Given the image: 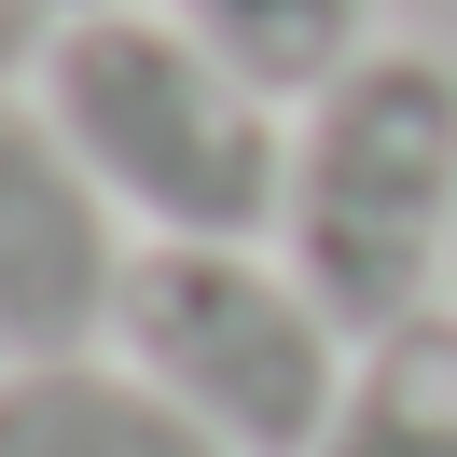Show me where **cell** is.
<instances>
[{
	"mask_svg": "<svg viewBox=\"0 0 457 457\" xmlns=\"http://www.w3.org/2000/svg\"><path fill=\"white\" fill-rule=\"evenodd\" d=\"M278 263L333 305L346 346L402 333L457 291V56L374 42L291 112Z\"/></svg>",
	"mask_w": 457,
	"mask_h": 457,
	"instance_id": "cell-1",
	"label": "cell"
},
{
	"mask_svg": "<svg viewBox=\"0 0 457 457\" xmlns=\"http://www.w3.org/2000/svg\"><path fill=\"white\" fill-rule=\"evenodd\" d=\"M42 112L56 139L97 167V195L125 208L139 236H208V250H263L291 195V125L263 84H236L180 14H56L42 42Z\"/></svg>",
	"mask_w": 457,
	"mask_h": 457,
	"instance_id": "cell-2",
	"label": "cell"
},
{
	"mask_svg": "<svg viewBox=\"0 0 457 457\" xmlns=\"http://www.w3.org/2000/svg\"><path fill=\"white\" fill-rule=\"evenodd\" d=\"M112 346L222 457H305L319 416H333V388H346V361H361L333 333V305L278 250H208V236H139Z\"/></svg>",
	"mask_w": 457,
	"mask_h": 457,
	"instance_id": "cell-3",
	"label": "cell"
},
{
	"mask_svg": "<svg viewBox=\"0 0 457 457\" xmlns=\"http://www.w3.org/2000/svg\"><path fill=\"white\" fill-rule=\"evenodd\" d=\"M125 208L56 139L42 97H0V361H84L125 319Z\"/></svg>",
	"mask_w": 457,
	"mask_h": 457,
	"instance_id": "cell-4",
	"label": "cell"
},
{
	"mask_svg": "<svg viewBox=\"0 0 457 457\" xmlns=\"http://www.w3.org/2000/svg\"><path fill=\"white\" fill-rule=\"evenodd\" d=\"M0 457H222L139 361H0Z\"/></svg>",
	"mask_w": 457,
	"mask_h": 457,
	"instance_id": "cell-5",
	"label": "cell"
},
{
	"mask_svg": "<svg viewBox=\"0 0 457 457\" xmlns=\"http://www.w3.org/2000/svg\"><path fill=\"white\" fill-rule=\"evenodd\" d=\"M305 457H457V305L374 333L346 361V388H333Z\"/></svg>",
	"mask_w": 457,
	"mask_h": 457,
	"instance_id": "cell-6",
	"label": "cell"
},
{
	"mask_svg": "<svg viewBox=\"0 0 457 457\" xmlns=\"http://www.w3.org/2000/svg\"><path fill=\"white\" fill-rule=\"evenodd\" d=\"M167 14L236 70V84H263L278 112H305L346 56H374V0H167Z\"/></svg>",
	"mask_w": 457,
	"mask_h": 457,
	"instance_id": "cell-7",
	"label": "cell"
},
{
	"mask_svg": "<svg viewBox=\"0 0 457 457\" xmlns=\"http://www.w3.org/2000/svg\"><path fill=\"white\" fill-rule=\"evenodd\" d=\"M42 42H56V14H42V0H0V97L42 84Z\"/></svg>",
	"mask_w": 457,
	"mask_h": 457,
	"instance_id": "cell-8",
	"label": "cell"
},
{
	"mask_svg": "<svg viewBox=\"0 0 457 457\" xmlns=\"http://www.w3.org/2000/svg\"><path fill=\"white\" fill-rule=\"evenodd\" d=\"M42 14H112V0H42Z\"/></svg>",
	"mask_w": 457,
	"mask_h": 457,
	"instance_id": "cell-9",
	"label": "cell"
}]
</instances>
